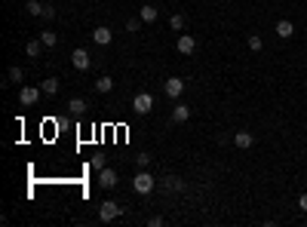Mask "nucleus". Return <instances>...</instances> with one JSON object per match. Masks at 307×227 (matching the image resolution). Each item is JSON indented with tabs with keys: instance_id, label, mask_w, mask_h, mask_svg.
<instances>
[{
	"instance_id": "1",
	"label": "nucleus",
	"mask_w": 307,
	"mask_h": 227,
	"mask_svg": "<svg viewBox=\"0 0 307 227\" xmlns=\"http://www.w3.org/2000/svg\"><path fill=\"white\" fill-rule=\"evenodd\" d=\"M154 184H157V178L151 175V172H144V169H139V175L132 178V187H135V194H142V197H147L154 190Z\"/></svg>"
},
{
	"instance_id": "2",
	"label": "nucleus",
	"mask_w": 307,
	"mask_h": 227,
	"mask_svg": "<svg viewBox=\"0 0 307 227\" xmlns=\"http://www.w3.org/2000/svg\"><path fill=\"white\" fill-rule=\"evenodd\" d=\"M132 111L139 114V117L151 114V111H154V95H151V92H139V95L132 98Z\"/></svg>"
},
{
	"instance_id": "3",
	"label": "nucleus",
	"mask_w": 307,
	"mask_h": 227,
	"mask_svg": "<svg viewBox=\"0 0 307 227\" xmlns=\"http://www.w3.org/2000/svg\"><path fill=\"white\" fill-rule=\"evenodd\" d=\"M120 212H123V209H120L114 200H105V203L98 206V218L105 221V224H111V221H117V218H120Z\"/></svg>"
},
{
	"instance_id": "4",
	"label": "nucleus",
	"mask_w": 307,
	"mask_h": 227,
	"mask_svg": "<svg viewBox=\"0 0 307 227\" xmlns=\"http://www.w3.org/2000/svg\"><path fill=\"white\" fill-rule=\"evenodd\" d=\"M19 101H22L25 108L37 105V101H40V89H34V86H22V89H19Z\"/></svg>"
},
{
	"instance_id": "5",
	"label": "nucleus",
	"mask_w": 307,
	"mask_h": 227,
	"mask_svg": "<svg viewBox=\"0 0 307 227\" xmlns=\"http://www.w3.org/2000/svg\"><path fill=\"white\" fill-rule=\"evenodd\" d=\"M163 89H166V95H169V98H178L181 92H185V80H181V77H166Z\"/></svg>"
},
{
	"instance_id": "6",
	"label": "nucleus",
	"mask_w": 307,
	"mask_h": 227,
	"mask_svg": "<svg viewBox=\"0 0 307 227\" xmlns=\"http://www.w3.org/2000/svg\"><path fill=\"white\" fill-rule=\"evenodd\" d=\"M89 62H93V59H89V52H86V49H74V52H71V65L77 68V71H86Z\"/></svg>"
},
{
	"instance_id": "7",
	"label": "nucleus",
	"mask_w": 307,
	"mask_h": 227,
	"mask_svg": "<svg viewBox=\"0 0 307 227\" xmlns=\"http://www.w3.org/2000/svg\"><path fill=\"white\" fill-rule=\"evenodd\" d=\"M98 184L105 187V190H111L114 184H117V172H114V169H108V166L98 169Z\"/></svg>"
},
{
	"instance_id": "8",
	"label": "nucleus",
	"mask_w": 307,
	"mask_h": 227,
	"mask_svg": "<svg viewBox=\"0 0 307 227\" xmlns=\"http://www.w3.org/2000/svg\"><path fill=\"white\" fill-rule=\"evenodd\" d=\"M93 40L98 43V46H108V43L114 40V31H111V28H105V25H98V28L93 31Z\"/></svg>"
},
{
	"instance_id": "9",
	"label": "nucleus",
	"mask_w": 307,
	"mask_h": 227,
	"mask_svg": "<svg viewBox=\"0 0 307 227\" xmlns=\"http://www.w3.org/2000/svg\"><path fill=\"white\" fill-rule=\"evenodd\" d=\"M175 46H178V52H181V55H190V52H194V49H197V40H194V37H190V34H181V37H178V43H175Z\"/></svg>"
},
{
	"instance_id": "10",
	"label": "nucleus",
	"mask_w": 307,
	"mask_h": 227,
	"mask_svg": "<svg viewBox=\"0 0 307 227\" xmlns=\"http://www.w3.org/2000/svg\"><path fill=\"white\" fill-rule=\"evenodd\" d=\"M234 144L240 147V151H246V147L255 144V135H252V132H236V135H234Z\"/></svg>"
},
{
	"instance_id": "11",
	"label": "nucleus",
	"mask_w": 307,
	"mask_h": 227,
	"mask_svg": "<svg viewBox=\"0 0 307 227\" xmlns=\"http://www.w3.org/2000/svg\"><path fill=\"white\" fill-rule=\"evenodd\" d=\"M172 120L175 123H188L190 120V105H181V101H178V105L172 108Z\"/></svg>"
},
{
	"instance_id": "12",
	"label": "nucleus",
	"mask_w": 307,
	"mask_h": 227,
	"mask_svg": "<svg viewBox=\"0 0 307 227\" xmlns=\"http://www.w3.org/2000/svg\"><path fill=\"white\" fill-rule=\"evenodd\" d=\"M292 34H295V25H292V22H289V19H283V22H277V37H283V40H289V37H292Z\"/></svg>"
},
{
	"instance_id": "13",
	"label": "nucleus",
	"mask_w": 307,
	"mask_h": 227,
	"mask_svg": "<svg viewBox=\"0 0 307 227\" xmlns=\"http://www.w3.org/2000/svg\"><path fill=\"white\" fill-rule=\"evenodd\" d=\"M40 40H43V46H47V49H52L55 43H59V34H55V31H40Z\"/></svg>"
},
{
	"instance_id": "14",
	"label": "nucleus",
	"mask_w": 307,
	"mask_h": 227,
	"mask_svg": "<svg viewBox=\"0 0 307 227\" xmlns=\"http://www.w3.org/2000/svg\"><path fill=\"white\" fill-rule=\"evenodd\" d=\"M68 111L80 117V114H86V101L83 98H71V101H68Z\"/></svg>"
},
{
	"instance_id": "15",
	"label": "nucleus",
	"mask_w": 307,
	"mask_h": 227,
	"mask_svg": "<svg viewBox=\"0 0 307 227\" xmlns=\"http://www.w3.org/2000/svg\"><path fill=\"white\" fill-rule=\"evenodd\" d=\"M25 9H28V13H31V16H37V19H43V9H47V3H40V0H28V6H25Z\"/></svg>"
},
{
	"instance_id": "16",
	"label": "nucleus",
	"mask_w": 307,
	"mask_h": 227,
	"mask_svg": "<svg viewBox=\"0 0 307 227\" xmlns=\"http://www.w3.org/2000/svg\"><path fill=\"white\" fill-rule=\"evenodd\" d=\"M111 89H114V80H111L108 74H105V77H98V80H95V92H111Z\"/></svg>"
},
{
	"instance_id": "17",
	"label": "nucleus",
	"mask_w": 307,
	"mask_h": 227,
	"mask_svg": "<svg viewBox=\"0 0 307 227\" xmlns=\"http://www.w3.org/2000/svg\"><path fill=\"white\" fill-rule=\"evenodd\" d=\"M25 52L31 55V59H37V55L43 52V40H31V43H28V46H25Z\"/></svg>"
},
{
	"instance_id": "18",
	"label": "nucleus",
	"mask_w": 307,
	"mask_h": 227,
	"mask_svg": "<svg viewBox=\"0 0 307 227\" xmlns=\"http://www.w3.org/2000/svg\"><path fill=\"white\" fill-rule=\"evenodd\" d=\"M9 83H22V80H25V71H22V68L19 65H13V68H9Z\"/></svg>"
},
{
	"instance_id": "19",
	"label": "nucleus",
	"mask_w": 307,
	"mask_h": 227,
	"mask_svg": "<svg viewBox=\"0 0 307 227\" xmlns=\"http://www.w3.org/2000/svg\"><path fill=\"white\" fill-rule=\"evenodd\" d=\"M246 43H249V49H252V52H261V49H264V40H261L258 34H249Z\"/></svg>"
},
{
	"instance_id": "20",
	"label": "nucleus",
	"mask_w": 307,
	"mask_h": 227,
	"mask_svg": "<svg viewBox=\"0 0 307 227\" xmlns=\"http://www.w3.org/2000/svg\"><path fill=\"white\" fill-rule=\"evenodd\" d=\"M43 92L55 95V92H59V80H55V77H47V80H43Z\"/></svg>"
},
{
	"instance_id": "21",
	"label": "nucleus",
	"mask_w": 307,
	"mask_h": 227,
	"mask_svg": "<svg viewBox=\"0 0 307 227\" xmlns=\"http://www.w3.org/2000/svg\"><path fill=\"white\" fill-rule=\"evenodd\" d=\"M142 22H144V25L157 22V9H154V6H142Z\"/></svg>"
},
{
	"instance_id": "22",
	"label": "nucleus",
	"mask_w": 307,
	"mask_h": 227,
	"mask_svg": "<svg viewBox=\"0 0 307 227\" xmlns=\"http://www.w3.org/2000/svg\"><path fill=\"white\" fill-rule=\"evenodd\" d=\"M166 190H185V181L175 178V175H169L166 178Z\"/></svg>"
},
{
	"instance_id": "23",
	"label": "nucleus",
	"mask_w": 307,
	"mask_h": 227,
	"mask_svg": "<svg viewBox=\"0 0 307 227\" xmlns=\"http://www.w3.org/2000/svg\"><path fill=\"white\" fill-rule=\"evenodd\" d=\"M169 28L172 31H185V16H172L169 19Z\"/></svg>"
},
{
	"instance_id": "24",
	"label": "nucleus",
	"mask_w": 307,
	"mask_h": 227,
	"mask_svg": "<svg viewBox=\"0 0 307 227\" xmlns=\"http://www.w3.org/2000/svg\"><path fill=\"white\" fill-rule=\"evenodd\" d=\"M163 224H166L163 215H151V218H147V227H163Z\"/></svg>"
},
{
	"instance_id": "25",
	"label": "nucleus",
	"mask_w": 307,
	"mask_h": 227,
	"mask_svg": "<svg viewBox=\"0 0 307 227\" xmlns=\"http://www.w3.org/2000/svg\"><path fill=\"white\" fill-rule=\"evenodd\" d=\"M147 163H151V157H147V154H139V157H135V166H139V169H147Z\"/></svg>"
},
{
	"instance_id": "26",
	"label": "nucleus",
	"mask_w": 307,
	"mask_h": 227,
	"mask_svg": "<svg viewBox=\"0 0 307 227\" xmlns=\"http://www.w3.org/2000/svg\"><path fill=\"white\" fill-rule=\"evenodd\" d=\"M142 28V19H129L126 22V31H139Z\"/></svg>"
},
{
	"instance_id": "27",
	"label": "nucleus",
	"mask_w": 307,
	"mask_h": 227,
	"mask_svg": "<svg viewBox=\"0 0 307 227\" xmlns=\"http://www.w3.org/2000/svg\"><path fill=\"white\" fill-rule=\"evenodd\" d=\"M93 169H105V157H93Z\"/></svg>"
},
{
	"instance_id": "28",
	"label": "nucleus",
	"mask_w": 307,
	"mask_h": 227,
	"mask_svg": "<svg viewBox=\"0 0 307 227\" xmlns=\"http://www.w3.org/2000/svg\"><path fill=\"white\" fill-rule=\"evenodd\" d=\"M298 209H301V212H307V194H301V197H298Z\"/></svg>"
}]
</instances>
